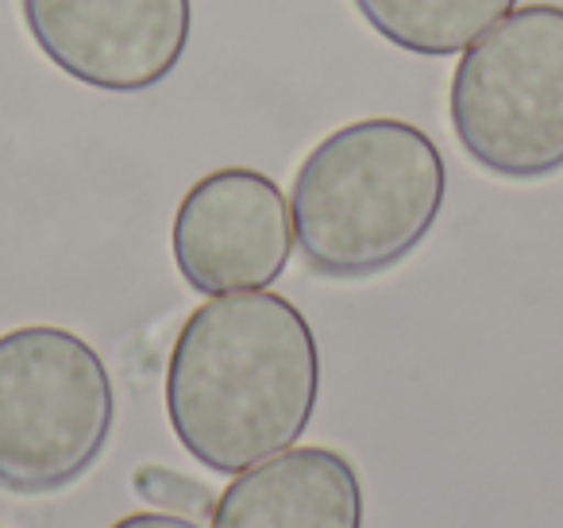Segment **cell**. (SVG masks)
Instances as JSON below:
<instances>
[{"label": "cell", "mask_w": 563, "mask_h": 528, "mask_svg": "<svg viewBox=\"0 0 563 528\" xmlns=\"http://www.w3.org/2000/svg\"><path fill=\"white\" fill-rule=\"evenodd\" d=\"M321 394V348L282 294L243 289L189 312L166 363V417L178 443L217 474L294 448Z\"/></svg>", "instance_id": "cell-1"}, {"label": "cell", "mask_w": 563, "mask_h": 528, "mask_svg": "<svg viewBox=\"0 0 563 528\" xmlns=\"http://www.w3.org/2000/svg\"><path fill=\"white\" fill-rule=\"evenodd\" d=\"M448 194L440 147L394 117L324 135L294 174V240L321 278H375L432 232Z\"/></svg>", "instance_id": "cell-2"}, {"label": "cell", "mask_w": 563, "mask_h": 528, "mask_svg": "<svg viewBox=\"0 0 563 528\" xmlns=\"http://www.w3.org/2000/svg\"><path fill=\"white\" fill-rule=\"evenodd\" d=\"M448 117L460 147L494 178L563 170V9L525 4L463 51Z\"/></svg>", "instance_id": "cell-3"}, {"label": "cell", "mask_w": 563, "mask_h": 528, "mask_svg": "<svg viewBox=\"0 0 563 528\" xmlns=\"http://www.w3.org/2000/svg\"><path fill=\"white\" fill-rule=\"evenodd\" d=\"M117 397L81 336L24 324L0 336V486L51 494L78 482L112 436Z\"/></svg>", "instance_id": "cell-4"}, {"label": "cell", "mask_w": 563, "mask_h": 528, "mask_svg": "<svg viewBox=\"0 0 563 528\" xmlns=\"http://www.w3.org/2000/svg\"><path fill=\"white\" fill-rule=\"evenodd\" d=\"M294 243L290 201L278 182L251 166H220L197 178L170 228L178 274L205 297L274 286Z\"/></svg>", "instance_id": "cell-5"}, {"label": "cell", "mask_w": 563, "mask_h": 528, "mask_svg": "<svg viewBox=\"0 0 563 528\" xmlns=\"http://www.w3.org/2000/svg\"><path fill=\"white\" fill-rule=\"evenodd\" d=\"M35 47L101 94H143L181 66L194 0H20Z\"/></svg>", "instance_id": "cell-6"}, {"label": "cell", "mask_w": 563, "mask_h": 528, "mask_svg": "<svg viewBox=\"0 0 563 528\" xmlns=\"http://www.w3.org/2000/svg\"><path fill=\"white\" fill-rule=\"evenodd\" d=\"M209 528H363V482L332 448H286L240 471Z\"/></svg>", "instance_id": "cell-7"}, {"label": "cell", "mask_w": 563, "mask_h": 528, "mask_svg": "<svg viewBox=\"0 0 563 528\" xmlns=\"http://www.w3.org/2000/svg\"><path fill=\"white\" fill-rule=\"evenodd\" d=\"M360 16L406 55L444 58L467 51L517 0H355Z\"/></svg>", "instance_id": "cell-8"}, {"label": "cell", "mask_w": 563, "mask_h": 528, "mask_svg": "<svg viewBox=\"0 0 563 528\" xmlns=\"http://www.w3.org/2000/svg\"><path fill=\"white\" fill-rule=\"evenodd\" d=\"M132 486L147 505H155V509H174V513H181V517H205V513L212 517V505H217L209 486L189 482L186 474L166 471V466H155V463H143L140 471H135Z\"/></svg>", "instance_id": "cell-9"}, {"label": "cell", "mask_w": 563, "mask_h": 528, "mask_svg": "<svg viewBox=\"0 0 563 528\" xmlns=\"http://www.w3.org/2000/svg\"><path fill=\"white\" fill-rule=\"evenodd\" d=\"M112 528H201L194 517H181V513H132V517H120Z\"/></svg>", "instance_id": "cell-10"}]
</instances>
